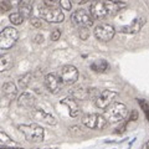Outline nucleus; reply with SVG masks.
I'll return each instance as SVG.
<instances>
[{
	"label": "nucleus",
	"mask_w": 149,
	"mask_h": 149,
	"mask_svg": "<svg viewBox=\"0 0 149 149\" xmlns=\"http://www.w3.org/2000/svg\"><path fill=\"white\" fill-rule=\"evenodd\" d=\"M127 8V4L123 1H114V0H93L90 5V14L93 19L101 20V19L114 16Z\"/></svg>",
	"instance_id": "obj_1"
},
{
	"label": "nucleus",
	"mask_w": 149,
	"mask_h": 149,
	"mask_svg": "<svg viewBox=\"0 0 149 149\" xmlns=\"http://www.w3.org/2000/svg\"><path fill=\"white\" fill-rule=\"evenodd\" d=\"M106 119L109 123H120L127 117L128 108L122 102H112V103L104 109Z\"/></svg>",
	"instance_id": "obj_2"
},
{
	"label": "nucleus",
	"mask_w": 149,
	"mask_h": 149,
	"mask_svg": "<svg viewBox=\"0 0 149 149\" xmlns=\"http://www.w3.org/2000/svg\"><path fill=\"white\" fill-rule=\"evenodd\" d=\"M19 130L24 134L26 141L32 142V143H39L44 141L45 137V132L42 127H40L36 123H31V124H20L19 125Z\"/></svg>",
	"instance_id": "obj_3"
},
{
	"label": "nucleus",
	"mask_w": 149,
	"mask_h": 149,
	"mask_svg": "<svg viewBox=\"0 0 149 149\" xmlns=\"http://www.w3.org/2000/svg\"><path fill=\"white\" fill-rule=\"evenodd\" d=\"M19 39V31L13 26L5 27L0 31V50H9L16 44Z\"/></svg>",
	"instance_id": "obj_4"
},
{
	"label": "nucleus",
	"mask_w": 149,
	"mask_h": 149,
	"mask_svg": "<svg viewBox=\"0 0 149 149\" xmlns=\"http://www.w3.org/2000/svg\"><path fill=\"white\" fill-rule=\"evenodd\" d=\"M39 11H40V16L47 22L58 24V22H62L65 19L63 13L56 6H41Z\"/></svg>",
	"instance_id": "obj_5"
},
{
	"label": "nucleus",
	"mask_w": 149,
	"mask_h": 149,
	"mask_svg": "<svg viewBox=\"0 0 149 149\" xmlns=\"http://www.w3.org/2000/svg\"><path fill=\"white\" fill-rule=\"evenodd\" d=\"M82 123L90 129L101 130L107 125V119L101 114L97 113H88L82 117Z\"/></svg>",
	"instance_id": "obj_6"
},
{
	"label": "nucleus",
	"mask_w": 149,
	"mask_h": 149,
	"mask_svg": "<svg viewBox=\"0 0 149 149\" xmlns=\"http://www.w3.org/2000/svg\"><path fill=\"white\" fill-rule=\"evenodd\" d=\"M58 77L65 85H73L78 80V70L72 65H65L60 68Z\"/></svg>",
	"instance_id": "obj_7"
},
{
	"label": "nucleus",
	"mask_w": 149,
	"mask_h": 149,
	"mask_svg": "<svg viewBox=\"0 0 149 149\" xmlns=\"http://www.w3.org/2000/svg\"><path fill=\"white\" fill-rule=\"evenodd\" d=\"M71 21L73 25H76L78 27L86 26L91 27L93 25V17L88 11H86L85 9H78L71 15Z\"/></svg>",
	"instance_id": "obj_8"
},
{
	"label": "nucleus",
	"mask_w": 149,
	"mask_h": 149,
	"mask_svg": "<svg viewBox=\"0 0 149 149\" xmlns=\"http://www.w3.org/2000/svg\"><path fill=\"white\" fill-rule=\"evenodd\" d=\"M117 96H118V93L113 90H104L96 96L95 104H96L97 108L106 109L112 102H114V100L117 98Z\"/></svg>",
	"instance_id": "obj_9"
},
{
	"label": "nucleus",
	"mask_w": 149,
	"mask_h": 149,
	"mask_svg": "<svg viewBox=\"0 0 149 149\" xmlns=\"http://www.w3.org/2000/svg\"><path fill=\"white\" fill-rule=\"evenodd\" d=\"M93 34L97 40L102 41V42H108L114 37L116 29L109 24H100L95 27Z\"/></svg>",
	"instance_id": "obj_10"
},
{
	"label": "nucleus",
	"mask_w": 149,
	"mask_h": 149,
	"mask_svg": "<svg viewBox=\"0 0 149 149\" xmlns=\"http://www.w3.org/2000/svg\"><path fill=\"white\" fill-rule=\"evenodd\" d=\"M31 117L32 119H35L36 122H41V123H45L47 125H56L57 124V119H56L52 114L47 113L45 112L44 109L41 108H32V112H31Z\"/></svg>",
	"instance_id": "obj_11"
},
{
	"label": "nucleus",
	"mask_w": 149,
	"mask_h": 149,
	"mask_svg": "<svg viewBox=\"0 0 149 149\" xmlns=\"http://www.w3.org/2000/svg\"><path fill=\"white\" fill-rule=\"evenodd\" d=\"M44 83H45V87L47 88V91L50 93H54V95L60 92V90H61V85H62L58 74H56V73H47L46 74Z\"/></svg>",
	"instance_id": "obj_12"
},
{
	"label": "nucleus",
	"mask_w": 149,
	"mask_h": 149,
	"mask_svg": "<svg viewBox=\"0 0 149 149\" xmlns=\"http://www.w3.org/2000/svg\"><path fill=\"white\" fill-rule=\"evenodd\" d=\"M144 24H146V17H137V19H134V20L130 22V24L128 25H124V26H120L118 31L119 32H122V34H130V35H133V34H137V32H139L142 30V27L144 26Z\"/></svg>",
	"instance_id": "obj_13"
},
{
	"label": "nucleus",
	"mask_w": 149,
	"mask_h": 149,
	"mask_svg": "<svg viewBox=\"0 0 149 149\" xmlns=\"http://www.w3.org/2000/svg\"><path fill=\"white\" fill-rule=\"evenodd\" d=\"M35 104H36V98L30 92H22L17 98V106L21 107V108L30 109V108H34Z\"/></svg>",
	"instance_id": "obj_14"
},
{
	"label": "nucleus",
	"mask_w": 149,
	"mask_h": 149,
	"mask_svg": "<svg viewBox=\"0 0 149 149\" xmlns=\"http://www.w3.org/2000/svg\"><path fill=\"white\" fill-rule=\"evenodd\" d=\"M61 103L68 108V113L71 117L74 118V117H77V116H80V112H81L80 106H78L77 101L74 100L73 97H66V98H63L61 101Z\"/></svg>",
	"instance_id": "obj_15"
},
{
	"label": "nucleus",
	"mask_w": 149,
	"mask_h": 149,
	"mask_svg": "<svg viewBox=\"0 0 149 149\" xmlns=\"http://www.w3.org/2000/svg\"><path fill=\"white\" fill-rule=\"evenodd\" d=\"M93 92H95V88H85V87H77V88H73L71 91V96L73 97L74 100H87L90 97L93 96Z\"/></svg>",
	"instance_id": "obj_16"
},
{
	"label": "nucleus",
	"mask_w": 149,
	"mask_h": 149,
	"mask_svg": "<svg viewBox=\"0 0 149 149\" xmlns=\"http://www.w3.org/2000/svg\"><path fill=\"white\" fill-rule=\"evenodd\" d=\"M32 5L34 0H20L19 3V14L24 19H30L32 14Z\"/></svg>",
	"instance_id": "obj_17"
},
{
	"label": "nucleus",
	"mask_w": 149,
	"mask_h": 149,
	"mask_svg": "<svg viewBox=\"0 0 149 149\" xmlns=\"http://www.w3.org/2000/svg\"><path fill=\"white\" fill-rule=\"evenodd\" d=\"M3 93L9 101L14 100L17 95V87L14 82H6L3 85Z\"/></svg>",
	"instance_id": "obj_18"
},
{
	"label": "nucleus",
	"mask_w": 149,
	"mask_h": 149,
	"mask_svg": "<svg viewBox=\"0 0 149 149\" xmlns=\"http://www.w3.org/2000/svg\"><path fill=\"white\" fill-rule=\"evenodd\" d=\"M14 65V58L10 54H4L0 56V72H5L10 70Z\"/></svg>",
	"instance_id": "obj_19"
},
{
	"label": "nucleus",
	"mask_w": 149,
	"mask_h": 149,
	"mask_svg": "<svg viewBox=\"0 0 149 149\" xmlns=\"http://www.w3.org/2000/svg\"><path fill=\"white\" fill-rule=\"evenodd\" d=\"M91 70L97 73H103L109 70V65L106 60H97L91 65Z\"/></svg>",
	"instance_id": "obj_20"
},
{
	"label": "nucleus",
	"mask_w": 149,
	"mask_h": 149,
	"mask_svg": "<svg viewBox=\"0 0 149 149\" xmlns=\"http://www.w3.org/2000/svg\"><path fill=\"white\" fill-rule=\"evenodd\" d=\"M31 78H32V73L31 72H27L25 73L24 76H21L20 78H19V87L21 88V90H25V88L30 85V82H31Z\"/></svg>",
	"instance_id": "obj_21"
},
{
	"label": "nucleus",
	"mask_w": 149,
	"mask_h": 149,
	"mask_svg": "<svg viewBox=\"0 0 149 149\" xmlns=\"http://www.w3.org/2000/svg\"><path fill=\"white\" fill-rule=\"evenodd\" d=\"M9 20H10V22L13 25H21L25 19L19 13H13V14H10V16H9Z\"/></svg>",
	"instance_id": "obj_22"
},
{
	"label": "nucleus",
	"mask_w": 149,
	"mask_h": 149,
	"mask_svg": "<svg viewBox=\"0 0 149 149\" xmlns=\"http://www.w3.org/2000/svg\"><path fill=\"white\" fill-rule=\"evenodd\" d=\"M10 144H13V139L9 137L5 132H1V130H0V147L10 146Z\"/></svg>",
	"instance_id": "obj_23"
},
{
	"label": "nucleus",
	"mask_w": 149,
	"mask_h": 149,
	"mask_svg": "<svg viewBox=\"0 0 149 149\" xmlns=\"http://www.w3.org/2000/svg\"><path fill=\"white\" fill-rule=\"evenodd\" d=\"M78 35H80V39L87 40L88 36H90V29H88V27H86V26L78 27Z\"/></svg>",
	"instance_id": "obj_24"
},
{
	"label": "nucleus",
	"mask_w": 149,
	"mask_h": 149,
	"mask_svg": "<svg viewBox=\"0 0 149 149\" xmlns=\"http://www.w3.org/2000/svg\"><path fill=\"white\" fill-rule=\"evenodd\" d=\"M138 104L141 106V108L143 109V112H144V114H146L147 119L149 120V104H148V102L144 101V100H138Z\"/></svg>",
	"instance_id": "obj_25"
},
{
	"label": "nucleus",
	"mask_w": 149,
	"mask_h": 149,
	"mask_svg": "<svg viewBox=\"0 0 149 149\" xmlns=\"http://www.w3.org/2000/svg\"><path fill=\"white\" fill-rule=\"evenodd\" d=\"M13 9L11 4L9 3V0H0V11L3 13H6V11H10Z\"/></svg>",
	"instance_id": "obj_26"
},
{
	"label": "nucleus",
	"mask_w": 149,
	"mask_h": 149,
	"mask_svg": "<svg viewBox=\"0 0 149 149\" xmlns=\"http://www.w3.org/2000/svg\"><path fill=\"white\" fill-rule=\"evenodd\" d=\"M60 1V6H61L63 10H71L72 9V3L71 0H58Z\"/></svg>",
	"instance_id": "obj_27"
},
{
	"label": "nucleus",
	"mask_w": 149,
	"mask_h": 149,
	"mask_svg": "<svg viewBox=\"0 0 149 149\" xmlns=\"http://www.w3.org/2000/svg\"><path fill=\"white\" fill-rule=\"evenodd\" d=\"M30 22H31V25L36 27V29H40V27H42V20L39 17H31L30 19Z\"/></svg>",
	"instance_id": "obj_28"
},
{
	"label": "nucleus",
	"mask_w": 149,
	"mask_h": 149,
	"mask_svg": "<svg viewBox=\"0 0 149 149\" xmlns=\"http://www.w3.org/2000/svg\"><path fill=\"white\" fill-rule=\"evenodd\" d=\"M51 40L52 41H57L60 40V37H61V31H60L58 29H55L52 32H51Z\"/></svg>",
	"instance_id": "obj_29"
},
{
	"label": "nucleus",
	"mask_w": 149,
	"mask_h": 149,
	"mask_svg": "<svg viewBox=\"0 0 149 149\" xmlns=\"http://www.w3.org/2000/svg\"><path fill=\"white\" fill-rule=\"evenodd\" d=\"M56 1H57V0H44L45 6H55Z\"/></svg>",
	"instance_id": "obj_30"
},
{
	"label": "nucleus",
	"mask_w": 149,
	"mask_h": 149,
	"mask_svg": "<svg viewBox=\"0 0 149 149\" xmlns=\"http://www.w3.org/2000/svg\"><path fill=\"white\" fill-rule=\"evenodd\" d=\"M42 41H44V36H42V35L39 34V35L35 36V42H36V44H41Z\"/></svg>",
	"instance_id": "obj_31"
},
{
	"label": "nucleus",
	"mask_w": 149,
	"mask_h": 149,
	"mask_svg": "<svg viewBox=\"0 0 149 149\" xmlns=\"http://www.w3.org/2000/svg\"><path fill=\"white\" fill-rule=\"evenodd\" d=\"M138 119V114H137V111H133L132 114L129 116V120H137Z\"/></svg>",
	"instance_id": "obj_32"
},
{
	"label": "nucleus",
	"mask_w": 149,
	"mask_h": 149,
	"mask_svg": "<svg viewBox=\"0 0 149 149\" xmlns=\"http://www.w3.org/2000/svg\"><path fill=\"white\" fill-rule=\"evenodd\" d=\"M9 3L11 4V6H17L19 3H20V0H9Z\"/></svg>",
	"instance_id": "obj_33"
},
{
	"label": "nucleus",
	"mask_w": 149,
	"mask_h": 149,
	"mask_svg": "<svg viewBox=\"0 0 149 149\" xmlns=\"http://www.w3.org/2000/svg\"><path fill=\"white\" fill-rule=\"evenodd\" d=\"M76 4H78V5H81V4H86V3H88L90 0H73Z\"/></svg>",
	"instance_id": "obj_34"
},
{
	"label": "nucleus",
	"mask_w": 149,
	"mask_h": 149,
	"mask_svg": "<svg viewBox=\"0 0 149 149\" xmlns=\"http://www.w3.org/2000/svg\"><path fill=\"white\" fill-rule=\"evenodd\" d=\"M141 149H149V141L144 143L143 146H142V148H141Z\"/></svg>",
	"instance_id": "obj_35"
},
{
	"label": "nucleus",
	"mask_w": 149,
	"mask_h": 149,
	"mask_svg": "<svg viewBox=\"0 0 149 149\" xmlns=\"http://www.w3.org/2000/svg\"><path fill=\"white\" fill-rule=\"evenodd\" d=\"M0 149H19V148H10V147H6V146H3V147H0Z\"/></svg>",
	"instance_id": "obj_36"
},
{
	"label": "nucleus",
	"mask_w": 149,
	"mask_h": 149,
	"mask_svg": "<svg viewBox=\"0 0 149 149\" xmlns=\"http://www.w3.org/2000/svg\"><path fill=\"white\" fill-rule=\"evenodd\" d=\"M19 149H20V148H19Z\"/></svg>",
	"instance_id": "obj_37"
}]
</instances>
